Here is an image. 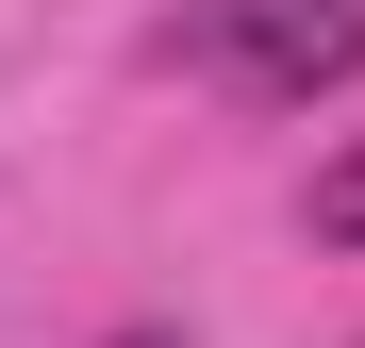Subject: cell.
<instances>
[{"label":"cell","mask_w":365,"mask_h":348,"mask_svg":"<svg viewBox=\"0 0 365 348\" xmlns=\"http://www.w3.org/2000/svg\"><path fill=\"white\" fill-rule=\"evenodd\" d=\"M100 348H182V332H100Z\"/></svg>","instance_id":"3"},{"label":"cell","mask_w":365,"mask_h":348,"mask_svg":"<svg viewBox=\"0 0 365 348\" xmlns=\"http://www.w3.org/2000/svg\"><path fill=\"white\" fill-rule=\"evenodd\" d=\"M182 50L232 83V100H316V83H349L365 67V0H200L182 17Z\"/></svg>","instance_id":"1"},{"label":"cell","mask_w":365,"mask_h":348,"mask_svg":"<svg viewBox=\"0 0 365 348\" xmlns=\"http://www.w3.org/2000/svg\"><path fill=\"white\" fill-rule=\"evenodd\" d=\"M299 216H316V249H365V133L316 166V199H299Z\"/></svg>","instance_id":"2"}]
</instances>
